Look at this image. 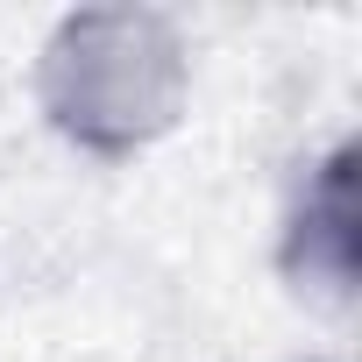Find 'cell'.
Returning <instances> with one entry per match:
<instances>
[{
    "label": "cell",
    "mask_w": 362,
    "mask_h": 362,
    "mask_svg": "<svg viewBox=\"0 0 362 362\" xmlns=\"http://www.w3.org/2000/svg\"><path fill=\"white\" fill-rule=\"evenodd\" d=\"M362 156L355 135L320 142L277 214V277L305 313H348L362 298Z\"/></svg>",
    "instance_id": "obj_2"
},
{
    "label": "cell",
    "mask_w": 362,
    "mask_h": 362,
    "mask_svg": "<svg viewBox=\"0 0 362 362\" xmlns=\"http://www.w3.org/2000/svg\"><path fill=\"white\" fill-rule=\"evenodd\" d=\"M199 43L170 8L100 0L64 8L29 57L36 121L86 163H135L163 149L192 114Z\"/></svg>",
    "instance_id": "obj_1"
},
{
    "label": "cell",
    "mask_w": 362,
    "mask_h": 362,
    "mask_svg": "<svg viewBox=\"0 0 362 362\" xmlns=\"http://www.w3.org/2000/svg\"><path fill=\"white\" fill-rule=\"evenodd\" d=\"M298 362H320V355H298Z\"/></svg>",
    "instance_id": "obj_3"
}]
</instances>
